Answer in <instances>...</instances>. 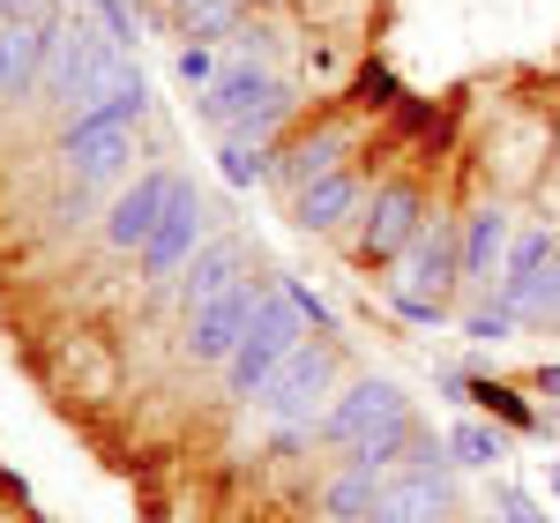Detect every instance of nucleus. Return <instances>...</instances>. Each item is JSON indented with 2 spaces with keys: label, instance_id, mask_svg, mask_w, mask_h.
<instances>
[{
  "label": "nucleus",
  "instance_id": "obj_1",
  "mask_svg": "<svg viewBox=\"0 0 560 523\" xmlns=\"http://www.w3.org/2000/svg\"><path fill=\"white\" fill-rule=\"evenodd\" d=\"M142 105H150V90L142 75H120V83L105 90L97 105H83L68 128H60V158L75 165V179H120L135 158V120H142Z\"/></svg>",
  "mask_w": 560,
  "mask_h": 523
},
{
  "label": "nucleus",
  "instance_id": "obj_2",
  "mask_svg": "<svg viewBox=\"0 0 560 523\" xmlns=\"http://www.w3.org/2000/svg\"><path fill=\"white\" fill-rule=\"evenodd\" d=\"M300 329H306V314L292 292H269L261 300V314L247 322V337H240V351L224 359V382H232V396H261L269 390V374L300 351Z\"/></svg>",
  "mask_w": 560,
  "mask_h": 523
},
{
  "label": "nucleus",
  "instance_id": "obj_3",
  "mask_svg": "<svg viewBox=\"0 0 560 523\" xmlns=\"http://www.w3.org/2000/svg\"><path fill=\"white\" fill-rule=\"evenodd\" d=\"M261 300H269V277H240L232 292H217L210 306H195V314H187V359H195V367H224V359L240 351V337H247V322L261 314Z\"/></svg>",
  "mask_w": 560,
  "mask_h": 523
},
{
  "label": "nucleus",
  "instance_id": "obj_4",
  "mask_svg": "<svg viewBox=\"0 0 560 523\" xmlns=\"http://www.w3.org/2000/svg\"><path fill=\"white\" fill-rule=\"evenodd\" d=\"M128 68H120V38L113 31H75V38H60V53H52V90L75 105H97L105 90L120 83Z\"/></svg>",
  "mask_w": 560,
  "mask_h": 523
},
{
  "label": "nucleus",
  "instance_id": "obj_5",
  "mask_svg": "<svg viewBox=\"0 0 560 523\" xmlns=\"http://www.w3.org/2000/svg\"><path fill=\"white\" fill-rule=\"evenodd\" d=\"M202 224H210V210H202V195L179 179L173 187V202H165V218H158V232L142 240V277L150 284H165V277H179L187 262H195V247H202Z\"/></svg>",
  "mask_w": 560,
  "mask_h": 523
},
{
  "label": "nucleus",
  "instance_id": "obj_6",
  "mask_svg": "<svg viewBox=\"0 0 560 523\" xmlns=\"http://www.w3.org/2000/svg\"><path fill=\"white\" fill-rule=\"evenodd\" d=\"M419 232H427V195L411 179H388V187H374V210L359 224V262H396Z\"/></svg>",
  "mask_w": 560,
  "mask_h": 523
},
{
  "label": "nucleus",
  "instance_id": "obj_7",
  "mask_svg": "<svg viewBox=\"0 0 560 523\" xmlns=\"http://www.w3.org/2000/svg\"><path fill=\"white\" fill-rule=\"evenodd\" d=\"M68 38L60 15H31V23H0V105L8 97H31L38 75L52 68V53Z\"/></svg>",
  "mask_w": 560,
  "mask_h": 523
},
{
  "label": "nucleus",
  "instance_id": "obj_8",
  "mask_svg": "<svg viewBox=\"0 0 560 523\" xmlns=\"http://www.w3.org/2000/svg\"><path fill=\"white\" fill-rule=\"evenodd\" d=\"M396 411H411V396L396 390V382H382V374H366V382H351V390L314 419V434H322V441H345V449H351L359 434H374V427L396 419Z\"/></svg>",
  "mask_w": 560,
  "mask_h": 523
},
{
  "label": "nucleus",
  "instance_id": "obj_9",
  "mask_svg": "<svg viewBox=\"0 0 560 523\" xmlns=\"http://www.w3.org/2000/svg\"><path fill=\"white\" fill-rule=\"evenodd\" d=\"M448 509H456V486H448V472H441V464H411L396 486H382V509H374V523H448Z\"/></svg>",
  "mask_w": 560,
  "mask_h": 523
},
{
  "label": "nucleus",
  "instance_id": "obj_10",
  "mask_svg": "<svg viewBox=\"0 0 560 523\" xmlns=\"http://www.w3.org/2000/svg\"><path fill=\"white\" fill-rule=\"evenodd\" d=\"M322 390H329V345H300L284 367H277V374H269L261 411H269V419H306Z\"/></svg>",
  "mask_w": 560,
  "mask_h": 523
},
{
  "label": "nucleus",
  "instance_id": "obj_11",
  "mask_svg": "<svg viewBox=\"0 0 560 523\" xmlns=\"http://www.w3.org/2000/svg\"><path fill=\"white\" fill-rule=\"evenodd\" d=\"M173 187H179L173 173H142V179L128 187V195L113 202V218H105V240H113L120 255H142V240L158 232V218H165V202H173Z\"/></svg>",
  "mask_w": 560,
  "mask_h": 523
},
{
  "label": "nucleus",
  "instance_id": "obj_12",
  "mask_svg": "<svg viewBox=\"0 0 560 523\" xmlns=\"http://www.w3.org/2000/svg\"><path fill=\"white\" fill-rule=\"evenodd\" d=\"M404 255H411V262H404L396 292H433V300H441L448 284H464V240H456L448 224H427Z\"/></svg>",
  "mask_w": 560,
  "mask_h": 523
},
{
  "label": "nucleus",
  "instance_id": "obj_13",
  "mask_svg": "<svg viewBox=\"0 0 560 523\" xmlns=\"http://www.w3.org/2000/svg\"><path fill=\"white\" fill-rule=\"evenodd\" d=\"M538 158H553V120H538V113H523V120H509V128L486 142V165L509 179V187H530V173H538Z\"/></svg>",
  "mask_w": 560,
  "mask_h": 523
},
{
  "label": "nucleus",
  "instance_id": "obj_14",
  "mask_svg": "<svg viewBox=\"0 0 560 523\" xmlns=\"http://www.w3.org/2000/svg\"><path fill=\"white\" fill-rule=\"evenodd\" d=\"M269 97H277V83H269L261 68H232V75H217V83L202 90V105H195V113H202L210 128H240V120H255Z\"/></svg>",
  "mask_w": 560,
  "mask_h": 523
},
{
  "label": "nucleus",
  "instance_id": "obj_15",
  "mask_svg": "<svg viewBox=\"0 0 560 523\" xmlns=\"http://www.w3.org/2000/svg\"><path fill=\"white\" fill-rule=\"evenodd\" d=\"M509 247H516L509 210H501V202L471 210V218H464V284H486L493 269H509Z\"/></svg>",
  "mask_w": 560,
  "mask_h": 523
},
{
  "label": "nucleus",
  "instance_id": "obj_16",
  "mask_svg": "<svg viewBox=\"0 0 560 523\" xmlns=\"http://www.w3.org/2000/svg\"><path fill=\"white\" fill-rule=\"evenodd\" d=\"M240 269H247V240H217V247H202V255L179 269V300H187V314H195V306H210L217 292H232V284H240Z\"/></svg>",
  "mask_w": 560,
  "mask_h": 523
},
{
  "label": "nucleus",
  "instance_id": "obj_17",
  "mask_svg": "<svg viewBox=\"0 0 560 523\" xmlns=\"http://www.w3.org/2000/svg\"><path fill=\"white\" fill-rule=\"evenodd\" d=\"M351 210H359V179L351 173H322L292 195V224H300V232H337Z\"/></svg>",
  "mask_w": 560,
  "mask_h": 523
},
{
  "label": "nucleus",
  "instance_id": "obj_18",
  "mask_svg": "<svg viewBox=\"0 0 560 523\" xmlns=\"http://www.w3.org/2000/svg\"><path fill=\"white\" fill-rule=\"evenodd\" d=\"M337 158H345V128H314V135H300L284 158H277V179L300 195L306 179H322V173H337Z\"/></svg>",
  "mask_w": 560,
  "mask_h": 523
},
{
  "label": "nucleus",
  "instance_id": "obj_19",
  "mask_svg": "<svg viewBox=\"0 0 560 523\" xmlns=\"http://www.w3.org/2000/svg\"><path fill=\"white\" fill-rule=\"evenodd\" d=\"M411 441H419V419H411V411H396V419H382L374 434L351 441L345 464H351V472H374V479H382V472L396 464V456H404V449H411Z\"/></svg>",
  "mask_w": 560,
  "mask_h": 523
},
{
  "label": "nucleus",
  "instance_id": "obj_20",
  "mask_svg": "<svg viewBox=\"0 0 560 523\" xmlns=\"http://www.w3.org/2000/svg\"><path fill=\"white\" fill-rule=\"evenodd\" d=\"M374 509H382V486H374V472H337V479L322 486V516L329 523H374Z\"/></svg>",
  "mask_w": 560,
  "mask_h": 523
},
{
  "label": "nucleus",
  "instance_id": "obj_21",
  "mask_svg": "<svg viewBox=\"0 0 560 523\" xmlns=\"http://www.w3.org/2000/svg\"><path fill=\"white\" fill-rule=\"evenodd\" d=\"M464 404H478L486 419H501L509 434H538V411H530L509 382H493V374H464Z\"/></svg>",
  "mask_w": 560,
  "mask_h": 523
},
{
  "label": "nucleus",
  "instance_id": "obj_22",
  "mask_svg": "<svg viewBox=\"0 0 560 523\" xmlns=\"http://www.w3.org/2000/svg\"><path fill=\"white\" fill-rule=\"evenodd\" d=\"M501 456H509V434L486 427V419H464V427L448 434V464H464V472H493Z\"/></svg>",
  "mask_w": 560,
  "mask_h": 523
},
{
  "label": "nucleus",
  "instance_id": "obj_23",
  "mask_svg": "<svg viewBox=\"0 0 560 523\" xmlns=\"http://www.w3.org/2000/svg\"><path fill=\"white\" fill-rule=\"evenodd\" d=\"M217 173L232 179V187H255L261 173H277V158H269V150H255L247 135H232V142H224V158H217Z\"/></svg>",
  "mask_w": 560,
  "mask_h": 523
},
{
  "label": "nucleus",
  "instance_id": "obj_24",
  "mask_svg": "<svg viewBox=\"0 0 560 523\" xmlns=\"http://www.w3.org/2000/svg\"><path fill=\"white\" fill-rule=\"evenodd\" d=\"M516 322H523L516 306H501V300H493L486 314H471V322H464V337H471V345H501V337H509Z\"/></svg>",
  "mask_w": 560,
  "mask_h": 523
},
{
  "label": "nucleus",
  "instance_id": "obj_25",
  "mask_svg": "<svg viewBox=\"0 0 560 523\" xmlns=\"http://www.w3.org/2000/svg\"><path fill=\"white\" fill-rule=\"evenodd\" d=\"M351 97H359V105H374V113H382V105H396V75H388L382 60H374V68H359V75H351Z\"/></svg>",
  "mask_w": 560,
  "mask_h": 523
},
{
  "label": "nucleus",
  "instance_id": "obj_26",
  "mask_svg": "<svg viewBox=\"0 0 560 523\" xmlns=\"http://www.w3.org/2000/svg\"><path fill=\"white\" fill-rule=\"evenodd\" d=\"M396 314H404V322H411V329H441V322H448V314H441V300H433V292H396Z\"/></svg>",
  "mask_w": 560,
  "mask_h": 523
},
{
  "label": "nucleus",
  "instance_id": "obj_27",
  "mask_svg": "<svg viewBox=\"0 0 560 523\" xmlns=\"http://www.w3.org/2000/svg\"><path fill=\"white\" fill-rule=\"evenodd\" d=\"M493 509H501L509 523H553L546 509H538V501H530V493H523V486H509V479L493 486Z\"/></svg>",
  "mask_w": 560,
  "mask_h": 523
},
{
  "label": "nucleus",
  "instance_id": "obj_28",
  "mask_svg": "<svg viewBox=\"0 0 560 523\" xmlns=\"http://www.w3.org/2000/svg\"><path fill=\"white\" fill-rule=\"evenodd\" d=\"M210 75H217V53H210V45H187V53H179V83L202 90Z\"/></svg>",
  "mask_w": 560,
  "mask_h": 523
},
{
  "label": "nucleus",
  "instance_id": "obj_29",
  "mask_svg": "<svg viewBox=\"0 0 560 523\" xmlns=\"http://www.w3.org/2000/svg\"><path fill=\"white\" fill-rule=\"evenodd\" d=\"M90 8H97V23H105V31H113L120 45L135 38V23H128V8H120V0H90Z\"/></svg>",
  "mask_w": 560,
  "mask_h": 523
},
{
  "label": "nucleus",
  "instance_id": "obj_30",
  "mask_svg": "<svg viewBox=\"0 0 560 523\" xmlns=\"http://www.w3.org/2000/svg\"><path fill=\"white\" fill-rule=\"evenodd\" d=\"M284 292H292V300H300V314H306V322H314V329H329V306L314 300V292H306V284H284Z\"/></svg>",
  "mask_w": 560,
  "mask_h": 523
},
{
  "label": "nucleus",
  "instance_id": "obj_31",
  "mask_svg": "<svg viewBox=\"0 0 560 523\" xmlns=\"http://www.w3.org/2000/svg\"><path fill=\"white\" fill-rule=\"evenodd\" d=\"M38 15V0H0V23H31Z\"/></svg>",
  "mask_w": 560,
  "mask_h": 523
},
{
  "label": "nucleus",
  "instance_id": "obj_32",
  "mask_svg": "<svg viewBox=\"0 0 560 523\" xmlns=\"http://www.w3.org/2000/svg\"><path fill=\"white\" fill-rule=\"evenodd\" d=\"M538 390L553 396V419H560V367H538Z\"/></svg>",
  "mask_w": 560,
  "mask_h": 523
},
{
  "label": "nucleus",
  "instance_id": "obj_33",
  "mask_svg": "<svg viewBox=\"0 0 560 523\" xmlns=\"http://www.w3.org/2000/svg\"><path fill=\"white\" fill-rule=\"evenodd\" d=\"M179 15H202V8H232V0H173Z\"/></svg>",
  "mask_w": 560,
  "mask_h": 523
},
{
  "label": "nucleus",
  "instance_id": "obj_34",
  "mask_svg": "<svg viewBox=\"0 0 560 523\" xmlns=\"http://www.w3.org/2000/svg\"><path fill=\"white\" fill-rule=\"evenodd\" d=\"M478 523H509V516H501V509H486V516H478Z\"/></svg>",
  "mask_w": 560,
  "mask_h": 523
},
{
  "label": "nucleus",
  "instance_id": "obj_35",
  "mask_svg": "<svg viewBox=\"0 0 560 523\" xmlns=\"http://www.w3.org/2000/svg\"><path fill=\"white\" fill-rule=\"evenodd\" d=\"M553 493H560V464H553Z\"/></svg>",
  "mask_w": 560,
  "mask_h": 523
}]
</instances>
